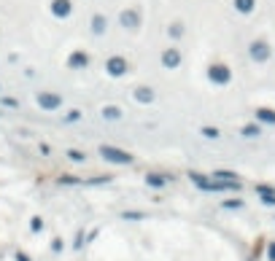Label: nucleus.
Returning <instances> with one entry per match:
<instances>
[{"label": "nucleus", "mask_w": 275, "mask_h": 261, "mask_svg": "<svg viewBox=\"0 0 275 261\" xmlns=\"http://www.w3.org/2000/svg\"><path fill=\"white\" fill-rule=\"evenodd\" d=\"M103 157L113 159V162H129V154H122V151H113V148H103Z\"/></svg>", "instance_id": "nucleus-1"}, {"label": "nucleus", "mask_w": 275, "mask_h": 261, "mask_svg": "<svg viewBox=\"0 0 275 261\" xmlns=\"http://www.w3.org/2000/svg\"><path fill=\"white\" fill-rule=\"evenodd\" d=\"M68 8H71V6H68V0H57V3H54V11H57L59 17H65V14H68Z\"/></svg>", "instance_id": "nucleus-2"}]
</instances>
